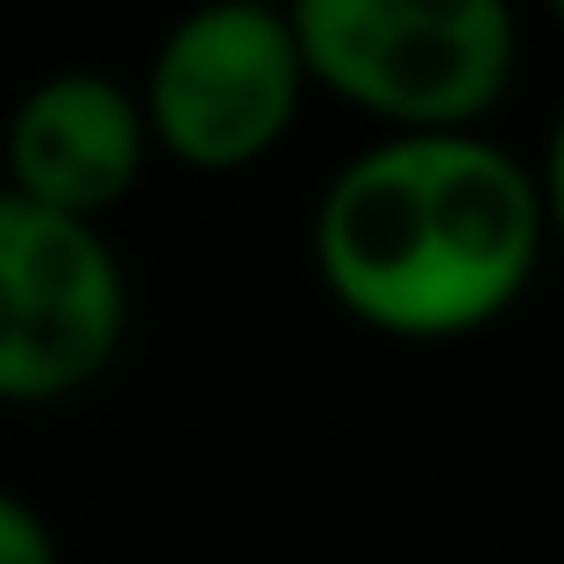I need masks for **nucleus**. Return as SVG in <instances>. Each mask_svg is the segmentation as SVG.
I'll use <instances>...</instances> for the list:
<instances>
[{
	"mask_svg": "<svg viewBox=\"0 0 564 564\" xmlns=\"http://www.w3.org/2000/svg\"><path fill=\"white\" fill-rule=\"evenodd\" d=\"M129 336V272L108 229L0 186V400H72Z\"/></svg>",
	"mask_w": 564,
	"mask_h": 564,
	"instance_id": "nucleus-4",
	"label": "nucleus"
},
{
	"mask_svg": "<svg viewBox=\"0 0 564 564\" xmlns=\"http://www.w3.org/2000/svg\"><path fill=\"white\" fill-rule=\"evenodd\" d=\"M286 22L307 86L365 108L386 137L486 129L522 72L508 0H301Z\"/></svg>",
	"mask_w": 564,
	"mask_h": 564,
	"instance_id": "nucleus-2",
	"label": "nucleus"
},
{
	"mask_svg": "<svg viewBox=\"0 0 564 564\" xmlns=\"http://www.w3.org/2000/svg\"><path fill=\"white\" fill-rule=\"evenodd\" d=\"M0 165H8V180H0L8 193L100 229V215L122 207L137 193L143 165H151V129H143L137 86L94 65L43 72L8 115Z\"/></svg>",
	"mask_w": 564,
	"mask_h": 564,
	"instance_id": "nucleus-5",
	"label": "nucleus"
},
{
	"mask_svg": "<svg viewBox=\"0 0 564 564\" xmlns=\"http://www.w3.org/2000/svg\"><path fill=\"white\" fill-rule=\"evenodd\" d=\"M307 100L301 43L272 0H207L158 36L137 108L151 151L193 172H243L286 143Z\"/></svg>",
	"mask_w": 564,
	"mask_h": 564,
	"instance_id": "nucleus-3",
	"label": "nucleus"
},
{
	"mask_svg": "<svg viewBox=\"0 0 564 564\" xmlns=\"http://www.w3.org/2000/svg\"><path fill=\"white\" fill-rule=\"evenodd\" d=\"M315 279L350 322L451 344L500 322L543 264L536 172L486 129L379 137L329 172L307 221Z\"/></svg>",
	"mask_w": 564,
	"mask_h": 564,
	"instance_id": "nucleus-1",
	"label": "nucleus"
},
{
	"mask_svg": "<svg viewBox=\"0 0 564 564\" xmlns=\"http://www.w3.org/2000/svg\"><path fill=\"white\" fill-rule=\"evenodd\" d=\"M0 564H65L51 514L14 486H0Z\"/></svg>",
	"mask_w": 564,
	"mask_h": 564,
	"instance_id": "nucleus-6",
	"label": "nucleus"
},
{
	"mask_svg": "<svg viewBox=\"0 0 564 564\" xmlns=\"http://www.w3.org/2000/svg\"><path fill=\"white\" fill-rule=\"evenodd\" d=\"M557 29H564V0H557Z\"/></svg>",
	"mask_w": 564,
	"mask_h": 564,
	"instance_id": "nucleus-8",
	"label": "nucleus"
},
{
	"mask_svg": "<svg viewBox=\"0 0 564 564\" xmlns=\"http://www.w3.org/2000/svg\"><path fill=\"white\" fill-rule=\"evenodd\" d=\"M536 207H543V243L564 250V115L551 122V137H543V158L536 165Z\"/></svg>",
	"mask_w": 564,
	"mask_h": 564,
	"instance_id": "nucleus-7",
	"label": "nucleus"
}]
</instances>
